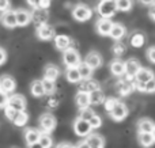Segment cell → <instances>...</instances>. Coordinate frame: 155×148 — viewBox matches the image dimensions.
<instances>
[{"mask_svg": "<svg viewBox=\"0 0 155 148\" xmlns=\"http://www.w3.org/2000/svg\"><path fill=\"white\" fill-rule=\"evenodd\" d=\"M91 129H93V128H91L90 122L86 121V120H82L80 117L74 122V130H75V133L78 136H80V137H87V136H90Z\"/></svg>", "mask_w": 155, "mask_h": 148, "instance_id": "obj_6", "label": "cell"}, {"mask_svg": "<svg viewBox=\"0 0 155 148\" xmlns=\"http://www.w3.org/2000/svg\"><path fill=\"white\" fill-rule=\"evenodd\" d=\"M147 59L150 60L151 63H154V64H155V46H151V48H148V50H147Z\"/></svg>", "mask_w": 155, "mask_h": 148, "instance_id": "obj_44", "label": "cell"}, {"mask_svg": "<svg viewBox=\"0 0 155 148\" xmlns=\"http://www.w3.org/2000/svg\"><path fill=\"white\" fill-rule=\"evenodd\" d=\"M129 42L134 48H142L144 45V35L142 33H134L129 38Z\"/></svg>", "mask_w": 155, "mask_h": 148, "instance_id": "obj_32", "label": "cell"}, {"mask_svg": "<svg viewBox=\"0 0 155 148\" xmlns=\"http://www.w3.org/2000/svg\"><path fill=\"white\" fill-rule=\"evenodd\" d=\"M75 148H91L90 146H88V144H87V141H82V143H79V144H78V146L75 147Z\"/></svg>", "mask_w": 155, "mask_h": 148, "instance_id": "obj_49", "label": "cell"}, {"mask_svg": "<svg viewBox=\"0 0 155 148\" xmlns=\"http://www.w3.org/2000/svg\"><path fill=\"white\" fill-rule=\"evenodd\" d=\"M153 135H154V137H155V129H154V132H153Z\"/></svg>", "mask_w": 155, "mask_h": 148, "instance_id": "obj_53", "label": "cell"}, {"mask_svg": "<svg viewBox=\"0 0 155 148\" xmlns=\"http://www.w3.org/2000/svg\"><path fill=\"white\" fill-rule=\"evenodd\" d=\"M60 75V71L56 65H48L44 71V79H48V80L54 82Z\"/></svg>", "mask_w": 155, "mask_h": 148, "instance_id": "obj_26", "label": "cell"}, {"mask_svg": "<svg viewBox=\"0 0 155 148\" xmlns=\"http://www.w3.org/2000/svg\"><path fill=\"white\" fill-rule=\"evenodd\" d=\"M38 143L44 148H52V146H53V140H52V137L49 136V133H42Z\"/></svg>", "mask_w": 155, "mask_h": 148, "instance_id": "obj_36", "label": "cell"}, {"mask_svg": "<svg viewBox=\"0 0 155 148\" xmlns=\"http://www.w3.org/2000/svg\"><path fill=\"white\" fill-rule=\"evenodd\" d=\"M116 5L120 11H129L132 7V0H116Z\"/></svg>", "mask_w": 155, "mask_h": 148, "instance_id": "obj_37", "label": "cell"}, {"mask_svg": "<svg viewBox=\"0 0 155 148\" xmlns=\"http://www.w3.org/2000/svg\"><path fill=\"white\" fill-rule=\"evenodd\" d=\"M150 16L155 21V3L150 7Z\"/></svg>", "mask_w": 155, "mask_h": 148, "instance_id": "obj_50", "label": "cell"}, {"mask_svg": "<svg viewBox=\"0 0 155 148\" xmlns=\"http://www.w3.org/2000/svg\"><path fill=\"white\" fill-rule=\"evenodd\" d=\"M139 143L142 144L143 147L148 148V147L154 146L155 137L153 133H139Z\"/></svg>", "mask_w": 155, "mask_h": 148, "instance_id": "obj_31", "label": "cell"}, {"mask_svg": "<svg viewBox=\"0 0 155 148\" xmlns=\"http://www.w3.org/2000/svg\"><path fill=\"white\" fill-rule=\"evenodd\" d=\"M142 69L140 67V63L135 59H129L128 61H125V75L128 79H132V78H136L137 72Z\"/></svg>", "mask_w": 155, "mask_h": 148, "instance_id": "obj_9", "label": "cell"}, {"mask_svg": "<svg viewBox=\"0 0 155 148\" xmlns=\"http://www.w3.org/2000/svg\"><path fill=\"white\" fill-rule=\"evenodd\" d=\"M37 35L40 40H52L54 37V29L48 23L41 24L37 27Z\"/></svg>", "mask_w": 155, "mask_h": 148, "instance_id": "obj_11", "label": "cell"}, {"mask_svg": "<svg viewBox=\"0 0 155 148\" xmlns=\"http://www.w3.org/2000/svg\"><path fill=\"white\" fill-rule=\"evenodd\" d=\"M98 14L102 18L110 19L117 11V5H116V0H101L98 3Z\"/></svg>", "mask_w": 155, "mask_h": 148, "instance_id": "obj_2", "label": "cell"}, {"mask_svg": "<svg viewBox=\"0 0 155 148\" xmlns=\"http://www.w3.org/2000/svg\"><path fill=\"white\" fill-rule=\"evenodd\" d=\"M59 103H60V98L57 97V95H54V94L49 95V97L46 98V101H45V106L48 109H56L57 106H59Z\"/></svg>", "mask_w": 155, "mask_h": 148, "instance_id": "obj_35", "label": "cell"}, {"mask_svg": "<svg viewBox=\"0 0 155 148\" xmlns=\"http://www.w3.org/2000/svg\"><path fill=\"white\" fill-rule=\"evenodd\" d=\"M88 122H90V125H91V128H93V129H98V128L102 125V118L95 114V116H94Z\"/></svg>", "mask_w": 155, "mask_h": 148, "instance_id": "obj_42", "label": "cell"}, {"mask_svg": "<svg viewBox=\"0 0 155 148\" xmlns=\"http://www.w3.org/2000/svg\"><path fill=\"white\" fill-rule=\"evenodd\" d=\"M8 108L14 109V110H18V111H25L26 109V99H25L22 95L16 94V95H12L8 99Z\"/></svg>", "mask_w": 155, "mask_h": 148, "instance_id": "obj_10", "label": "cell"}, {"mask_svg": "<svg viewBox=\"0 0 155 148\" xmlns=\"http://www.w3.org/2000/svg\"><path fill=\"white\" fill-rule=\"evenodd\" d=\"M109 114H110V117H112L114 121H123V120L128 116V108H127L123 102H118L117 105L114 106V109H113Z\"/></svg>", "mask_w": 155, "mask_h": 148, "instance_id": "obj_8", "label": "cell"}, {"mask_svg": "<svg viewBox=\"0 0 155 148\" xmlns=\"http://www.w3.org/2000/svg\"><path fill=\"white\" fill-rule=\"evenodd\" d=\"M154 91H155V79L146 83V92H154Z\"/></svg>", "mask_w": 155, "mask_h": 148, "instance_id": "obj_45", "label": "cell"}, {"mask_svg": "<svg viewBox=\"0 0 155 148\" xmlns=\"http://www.w3.org/2000/svg\"><path fill=\"white\" fill-rule=\"evenodd\" d=\"M134 90H135V84L131 83V80H129V79L118 82V84H117V91H118V94L123 95V97L129 95L132 91H134Z\"/></svg>", "mask_w": 155, "mask_h": 148, "instance_id": "obj_19", "label": "cell"}, {"mask_svg": "<svg viewBox=\"0 0 155 148\" xmlns=\"http://www.w3.org/2000/svg\"><path fill=\"white\" fill-rule=\"evenodd\" d=\"M41 135H42V133H41L38 129H34V128H27V129L25 130V140H26V143L30 146V144L38 143L40 139H41Z\"/></svg>", "mask_w": 155, "mask_h": 148, "instance_id": "obj_17", "label": "cell"}, {"mask_svg": "<svg viewBox=\"0 0 155 148\" xmlns=\"http://www.w3.org/2000/svg\"><path fill=\"white\" fill-rule=\"evenodd\" d=\"M56 118L51 113H45L40 117V128L44 133H51L56 128Z\"/></svg>", "mask_w": 155, "mask_h": 148, "instance_id": "obj_4", "label": "cell"}, {"mask_svg": "<svg viewBox=\"0 0 155 148\" xmlns=\"http://www.w3.org/2000/svg\"><path fill=\"white\" fill-rule=\"evenodd\" d=\"M63 61L67 65V68H75L79 67L80 64V56L78 53L76 49L70 48L67 50H64V54H63Z\"/></svg>", "mask_w": 155, "mask_h": 148, "instance_id": "obj_3", "label": "cell"}, {"mask_svg": "<svg viewBox=\"0 0 155 148\" xmlns=\"http://www.w3.org/2000/svg\"><path fill=\"white\" fill-rule=\"evenodd\" d=\"M27 3L33 8H45V10H48L51 5V0H27Z\"/></svg>", "mask_w": 155, "mask_h": 148, "instance_id": "obj_34", "label": "cell"}, {"mask_svg": "<svg viewBox=\"0 0 155 148\" xmlns=\"http://www.w3.org/2000/svg\"><path fill=\"white\" fill-rule=\"evenodd\" d=\"M118 103V101L116 99V98H107L106 101H105V110L107 111V113H110V111L113 110V109H114V106L117 105Z\"/></svg>", "mask_w": 155, "mask_h": 148, "instance_id": "obj_41", "label": "cell"}, {"mask_svg": "<svg viewBox=\"0 0 155 148\" xmlns=\"http://www.w3.org/2000/svg\"><path fill=\"white\" fill-rule=\"evenodd\" d=\"M29 148H44L42 146H41L40 143H34V144H30Z\"/></svg>", "mask_w": 155, "mask_h": 148, "instance_id": "obj_52", "label": "cell"}, {"mask_svg": "<svg viewBox=\"0 0 155 148\" xmlns=\"http://www.w3.org/2000/svg\"><path fill=\"white\" fill-rule=\"evenodd\" d=\"M8 8H10V2L8 0H0V11L5 12V11H8Z\"/></svg>", "mask_w": 155, "mask_h": 148, "instance_id": "obj_46", "label": "cell"}, {"mask_svg": "<svg viewBox=\"0 0 155 148\" xmlns=\"http://www.w3.org/2000/svg\"><path fill=\"white\" fill-rule=\"evenodd\" d=\"M124 35H125V27L120 23L113 24V29H112V31H110V37H112L113 40L118 41V40H121Z\"/></svg>", "mask_w": 155, "mask_h": 148, "instance_id": "obj_30", "label": "cell"}, {"mask_svg": "<svg viewBox=\"0 0 155 148\" xmlns=\"http://www.w3.org/2000/svg\"><path fill=\"white\" fill-rule=\"evenodd\" d=\"M137 129H139V133H153L155 124L148 118H142L137 122Z\"/></svg>", "mask_w": 155, "mask_h": 148, "instance_id": "obj_21", "label": "cell"}, {"mask_svg": "<svg viewBox=\"0 0 155 148\" xmlns=\"http://www.w3.org/2000/svg\"><path fill=\"white\" fill-rule=\"evenodd\" d=\"M2 22L5 27H15L18 26V19H16V11H5L2 16Z\"/></svg>", "mask_w": 155, "mask_h": 148, "instance_id": "obj_15", "label": "cell"}, {"mask_svg": "<svg viewBox=\"0 0 155 148\" xmlns=\"http://www.w3.org/2000/svg\"><path fill=\"white\" fill-rule=\"evenodd\" d=\"M11 148H19V147H11Z\"/></svg>", "mask_w": 155, "mask_h": 148, "instance_id": "obj_54", "label": "cell"}, {"mask_svg": "<svg viewBox=\"0 0 155 148\" xmlns=\"http://www.w3.org/2000/svg\"><path fill=\"white\" fill-rule=\"evenodd\" d=\"M105 94H104V91H102L101 88H98V90H95V91H93L90 94V102H91V105H95V106H98V105H101V103H105Z\"/></svg>", "mask_w": 155, "mask_h": 148, "instance_id": "obj_27", "label": "cell"}, {"mask_svg": "<svg viewBox=\"0 0 155 148\" xmlns=\"http://www.w3.org/2000/svg\"><path fill=\"white\" fill-rule=\"evenodd\" d=\"M110 71L114 76H123L125 75V63L121 60H114L110 64Z\"/></svg>", "mask_w": 155, "mask_h": 148, "instance_id": "obj_24", "label": "cell"}, {"mask_svg": "<svg viewBox=\"0 0 155 148\" xmlns=\"http://www.w3.org/2000/svg\"><path fill=\"white\" fill-rule=\"evenodd\" d=\"M113 22L110 19L102 18L97 22V31L101 35H110V31L113 29Z\"/></svg>", "mask_w": 155, "mask_h": 148, "instance_id": "obj_12", "label": "cell"}, {"mask_svg": "<svg viewBox=\"0 0 155 148\" xmlns=\"http://www.w3.org/2000/svg\"><path fill=\"white\" fill-rule=\"evenodd\" d=\"M78 69H79V73H80V76H82V79H91L93 69H91V68L88 67V65L86 64L84 61L80 63L79 67H78Z\"/></svg>", "mask_w": 155, "mask_h": 148, "instance_id": "obj_33", "label": "cell"}, {"mask_svg": "<svg viewBox=\"0 0 155 148\" xmlns=\"http://www.w3.org/2000/svg\"><path fill=\"white\" fill-rule=\"evenodd\" d=\"M16 19H18V26H26L31 21V14L26 10L16 11Z\"/></svg>", "mask_w": 155, "mask_h": 148, "instance_id": "obj_25", "label": "cell"}, {"mask_svg": "<svg viewBox=\"0 0 155 148\" xmlns=\"http://www.w3.org/2000/svg\"><path fill=\"white\" fill-rule=\"evenodd\" d=\"M140 2H142L143 4H146V5H153L155 3V0H140Z\"/></svg>", "mask_w": 155, "mask_h": 148, "instance_id": "obj_51", "label": "cell"}, {"mask_svg": "<svg viewBox=\"0 0 155 148\" xmlns=\"http://www.w3.org/2000/svg\"><path fill=\"white\" fill-rule=\"evenodd\" d=\"M42 83H44V88H45V94H48V95L54 94V90H56V86H54V82L48 80V79H44Z\"/></svg>", "mask_w": 155, "mask_h": 148, "instance_id": "obj_38", "label": "cell"}, {"mask_svg": "<svg viewBox=\"0 0 155 148\" xmlns=\"http://www.w3.org/2000/svg\"><path fill=\"white\" fill-rule=\"evenodd\" d=\"M48 18L49 14L48 10H45V8H34V11L31 12V21L37 24V27L41 26V24H45Z\"/></svg>", "mask_w": 155, "mask_h": 148, "instance_id": "obj_7", "label": "cell"}, {"mask_svg": "<svg viewBox=\"0 0 155 148\" xmlns=\"http://www.w3.org/2000/svg\"><path fill=\"white\" fill-rule=\"evenodd\" d=\"M94 116H95V113H94V110L90 109V108H86V109H82V110H80V118L82 120L90 121Z\"/></svg>", "mask_w": 155, "mask_h": 148, "instance_id": "obj_39", "label": "cell"}, {"mask_svg": "<svg viewBox=\"0 0 155 148\" xmlns=\"http://www.w3.org/2000/svg\"><path fill=\"white\" fill-rule=\"evenodd\" d=\"M86 141H87V144L91 148H104V144H105L104 139H102L99 135H90V136H87Z\"/></svg>", "mask_w": 155, "mask_h": 148, "instance_id": "obj_29", "label": "cell"}, {"mask_svg": "<svg viewBox=\"0 0 155 148\" xmlns=\"http://www.w3.org/2000/svg\"><path fill=\"white\" fill-rule=\"evenodd\" d=\"M16 84H15V80H14L11 76H2L0 78V90L5 94H11V92L15 90Z\"/></svg>", "mask_w": 155, "mask_h": 148, "instance_id": "obj_13", "label": "cell"}, {"mask_svg": "<svg viewBox=\"0 0 155 148\" xmlns=\"http://www.w3.org/2000/svg\"><path fill=\"white\" fill-rule=\"evenodd\" d=\"M4 114L14 125H16V127H25L26 122L29 121V114H27L26 111L14 110V109L8 108V106L4 108Z\"/></svg>", "mask_w": 155, "mask_h": 148, "instance_id": "obj_1", "label": "cell"}, {"mask_svg": "<svg viewBox=\"0 0 155 148\" xmlns=\"http://www.w3.org/2000/svg\"><path fill=\"white\" fill-rule=\"evenodd\" d=\"M30 92L33 94V97L35 98H41L45 95V88H44V83L42 80H34L30 86Z\"/></svg>", "mask_w": 155, "mask_h": 148, "instance_id": "obj_23", "label": "cell"}, {"mask_svg": "<svg viewBox=\"0 0 155 148\" xmlns=\"http://www.w3.org/2000/svg\"><path fill=\"white\" fill-rule=\"evenodd\" d=\"M75 102L78 105V108L82 110V109H86L88 108V106L91 105L90 102V94H87V92H83V91H79L76 94L75 97Z\"/></svg>", "mask_w": 155, "mask_h": 148, "instance_id": "obj_20", "label": "cell"}, {"mask_svg": "<svg viewBox=\"0 0 155 148\" xmlns=\"http://www.w3.org/2000/svg\"><path fill=\"white\" fill-rule=\"evenodd\" d=\"M84 63L91 69H97V68H99L102 65V57L99 56L98 53H95V52H91V53H88L87 56H86Z\"/></svg>", "mask_w": 155, "mask_h": 148, "instance_id": "obj_16", "label": "cell"}, {"mask_svg": "<svg viewBox=\"0 0 155 148\" xmlns=\"http://www.w3.org/2000/svg\"><path fill=\"white\" fill-rule=\"evenodd\" d=\"M72 15L78 22H84V21H88V19L93 16V11L86 4H78L76 7L74 8Z\"/></svg>", "mask_w": 155, "mask_h": 148, "instance_id": "obj_5", "label": "cell"}, {"mask_svg": "<svg viewBox=\"0 0 155 148\" xmlns=\"http://www.w3.org/2000/svg\"><path fill=\"white\" fill-rule=\"evenodd\" d=\"M135 79H136V82H139V83H148L150 80L154 79V72L151 69H148V68H142V69L137 72Z\"/></svg>", "mask_w": 155, "mask_h": 148, "instance_id": "obj_22", "label": "cell"}, {"mask_svg": "<svg viewBox=\"0 0 155 148\" xmlns=\"http://www.w3.org/2000/svg\"><path fill=\"white\" fill-rule=\"evenodd\" d=\"M8 94H5V92L0 91V108H5V106L8 105Z\"/></svg>", "mask_w": 155, "mask_h": 148, "instance_id": "obj_43", "label": "cell"}, {"mask_svg": "<svg viewBox=\"0 0 155 148\" xmlns=\"http://www.w3.org/2000/svg\"><path fill=\"white\" fill-rule=\"evenodd\" d=\"M113 53L116 54V56H123L124 53H125V45L124 43H121V42H116L114 45H113Z\"/></svg>", "mask_w": 155, "mask_h": 148, "instance_id": "obj_40", "label": "cell"}, {"mask_svg": "<svg viewBox=\"0 0 155 148\" xmlns=\"http://www.w3.org/2000/svg\"><path fill=\"white\" fill-rule=\"evenodd\" d=\"M65 76H67V80L71 82V83H80V82L83 80L82 76H80V73H79V69H78V67H75V68H68L67 72H65Z\"/></svg>", "mask_w": 155, "mask_h": 148, "instance_id": "obj_28", "label": "cell"}, {"mask_svg": "<svg viewBox=\"0 0 155 148\" xmlns=\"http://www.w3.org/2000/svg\"><path fill=\"white\" fill-rule=\"evenodd\" d=\"M54 45H56V48L59 49V50H67V49L71 48V45H72V41H71V38L68 37V35H57V37H54Z\"/></svg>", "mask_w": 155, "mask_h": 148, "instance_id": "obj_18", "label": "cell"}, {"mask_svg": "<svg viewBox=\"0 0 155 148\" xmlns=\"http://www.w3.org/2000/svg\"><path fill=\"white\" fill-rule=\"evenodd\" d=\"M5 60H7V53H5V50L3 48H0V65L4 64Z\"/></svg>", "mask_w": 155, "mask_h": 148, "instance_id": "obj_47", "label": "cell"}, {"mask_svg": "<svg viewBox=\"0 0 155 148\" xmlns=\"http://www.w3.org/2000/svg\"><path fill=\"white\" fill-rule=\"evenodd\" d=\"M0 91H2V90H0Z\"/></svg>", "mask_w": 155, "mask_h": 148, "instance_id": "obj_55", "label": "cell"}, {"mask_svg": "<svg viewBox=\"0 0 155 148\" xmlns=\"http://www.w3.org/2000/svg\"><path fill=\"white\" fill-rule=\"evenodd\" d=\"M56 148H75L74 146H71L70 143H60L59 146H57Z\"/></svg>", "mask_w": 155, "mask_h": 148, "instance_id": "obj_48", "label": "cell"}, {"mask_svg": "<svg viewBox=\"0 0 155 148\" xmlns=\"http://www.w3.org/2000/svg\"><path fill=\"white\" fill-rule=\"evenodd\" d=\"M98 88H99V84L95 80H93V79H83L79 83V91L87 92V94H91L93 91H95Z\"/></svg>", "mask_w": 155, "mask_h": 148, "instance_id": "obj_14", "label": "cell"}]
</instances>
